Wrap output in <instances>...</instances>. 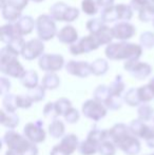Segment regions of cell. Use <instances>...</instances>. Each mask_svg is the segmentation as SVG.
I'll use <instances>...</instances> for the list:
<instances>
[{
	"mask_svg": "<svg viewBox=\"0 0 154 155\" xmlns=\"http://www.w3.org/2000/svg\"><path fill=\"white\" fill-rule=\"evenodd\" d=\"M106 56L112 60L137 61L143 53V48L135 43L120 41L117 43H110L106 49Z\"/></svg>",
	"mask_w": 154,
	"mask_h": 155,
	"instance_id": "cell-1",
	"label": "cell"
},
{
	"mask_svg": "<svg viewBox=\"0 0 154 155\" xmlns=\"http://www.w3.org/2000/svg\"><path fill=\"white\" fill-rule=\"evenodd\" d=\"M20 53L15 51L10 45L2 48L0 53V71L13 78H22L25 70L18 61L17 57Z\"/></svg>",
	"mask_w": 154,
	"mask_h": 155,
	"instance_id": "cell-2",
	"label": "cell"
},
{
	"mask_svg": "<svg viewBox=\"0 0 154 155\" xmlns=\"http://www.w3.org/2000/svg\"><path fill=\"white\" fill-rule=\"evenodd\" d=\"M3 143L6 145L8 150H13V151H16L22 155L27 154L32 148V146L34 145L25 138V135L19 134L13 130L5 132L3 136Z\"/></svg>",
	"mask_w": 154,
	"mask_h": 155,
	"instance_id": "cell-3",
	"label": "cell"
},
{
	"mask_svg": "<svg viewBox=\"0 0 154 155\" xmlns=\"http://www.w3.org/2000/svg\"><path fill=\"white\" fill-rule=\"evenodd\" d=\"M81 112L84 117L93 121H99L107 115L108 108L96 99H88L82 104Z\"/></svg>",
	"mask_w": 154,
	"mask_h": 155,
	"instance_id": "cell-4",
	"label": "cell"
},
{
	"mask_svg": "<svg viewBox=\"0 0 154 155\" xmlns=\"http://www.w3.org/2000/svg\"><path fill=\"white\" fill-rule=\"evenodd\" d=\"M79 139L75 134H67L60 143L53 147L50 155H72L79 148Z\"/></svg>",
	"mask_w": 154,
	"mask_h": 155,
	"instance_id": "cell-5",
	"label": "cell"
},
{
	"mask_svg": "<svg viewBox=\"0 0 154 155\" xmlns=\"http://www.w3.org/2000/svg\"><path fill=\"white\" fill-rule=\"evenodd\" d=\"M36 29L40 40H51L56 35V25L49 15H40L36 20Z\"/></svg>",
	"mask_w": 154,
	"mask_h": 155,
	"instance_id": "cell-6",
	"label": "cell"
},
{
	"mask_svg": "<svg viewBox=\"0 0 154 155\" xmlns=\"http://www.w3.org/2000/svg\"><path fill=\"white\" fill-rule=\"evenodd\" d=\"M118 149L127 155H137L140 152V141L138 140L137 137L132 135L130 132L126 133L125 135L117 138L113 141Z\"/></svg>",
	"mask_w": 154,
	"mask_h": 155,
	"instance_id": "cell-7",
	"label": "cell"
},
{
	"mask_svg": "<svg viewBox=\"0 0 154 155\" xmlns=\"http://www.w3.org/2000/svg\"><path fill=\"white\" fill-rule=\"evenodd\" d=\"M38 65L42 71L48 73H55L62 69L64 59L58 54H43L38 60Z\"/></svg>",
	"mask_w": 154,
	"mask_h": 155,
	"instance_id": "cell-8",
	"label": "cell"
},
{
	"mask_svg": "<svg viewBox=\"0 0 154 155\" xmlns=\"http://www.w3.org/2000/svg\"><path fill=\"white\" fill-rule=\"evenodd\" d=\"M23 135L34 145L43 143L47 137V133L43 130V124L41 121L28 123L23 128Z\"/></svg>",
	"mask_w": 154,
	"mask_h": 155,
	"instance_id": "cell-9",
	"label": "cell"
},
{
	"mask_svg": "<svg viewBox=\"0 0 154 155\" xmlns=\"http://www.w3.org/2000/svg\"><path fill=\"white\" fill-rule=\"evenodd\" d=\"M100 45L97 38L94 35H89V36L82 37L79 41L71 45L70 52L73 55H80L84 53H89L91 51H94Z\"/></svg>",
	"mask_w": 154,
	"mask_h": 155,
	"instance_id": "cell-10",
	"label": "cell"
},
{
	"mask_svg": "<svg viewBox=\"0 0 154 155\" xmlns=\"http://www.w3.org/2000/svg\"><path fill=\"white\" fill-rule=\"evenodd\" d=\"M126 71H128L136 79H146L152 72V68L149 63L140 61H126L123 65Z\"/></svg>",
	"mask_w": 154,
	"mask_h": 155,
	"instance_id": "cell-11",
	"label": "cell"
},
{
	"mask_svg": "<svg viewBox=\"0 0 154 155\" xmlns=\"http://www.w3.org/2000/svg\"><path fill=\"white\" fill-rule=\"evenodd\" d=\"M43 51H44V45L42 43V41L39 39H32L25 42L20 54L25 59L33 60L37 57L40 58L43 55Z\"/></svg>",
	"mask_w": 154,
	"mask_h": 155,
	"instance_id": "cell-12",
	"label": "cell"
},
{
	"mask_svg": "<svg viewBox=\"0 0 154 155\" xmlns=\"http://www.w3.org/2000/svg\"><path fill=\"white\" fill-rule=\"evenodd\" d=\"M66 71L73 76L80 78H86L92 74L91 64L87 61H75L70 60L66 64Z\"/></svg>",
	"mask_w": 154,
	"mask_h": 155,
	"instance_id": "cell-13",
	"label": "cell"
},
{
	"mask_svg": "<svg viewBox=\"0 0 154 155\" xmlns=\"http://www.w3.org/2000/svg\"><path fill=\"white\" fill-rule=\"evenodd\" d=\"M129 131L132 135H134L137 138H143L146 140L154 131V128L148 126L144 123V121L139 120V119H134L130 123L129 126Z\"/></svg>",
	"mask_w": 154,
	"mask_h": 155,
	"instance_id": "cell-14",
	"label": "cell"
},
{
	"mask_svg": "<svg viewBox=\"0 0 154 155\" xmlns=\"http://www.w3.org/2000/svg\"><path fill=\"white\" fill-rule=\"evenodd\" d=\"M112 29H113L114 37L121 41L132 38L135 35V28L127 21H121L119 23H116Z\"/></svg>",
	"mask_w": 154,
	"mask_h": 155,
	"instance_id": "cell-15",
	"label": "cell"
},
{
	"mask_svg": "<svg viewBox=\"0 0 154 155\" xmlns=\"http://www.w3.org/2000/svg\"><path fill=\"white\" fill-rule=\"evenodd\" d=\"M15 28H16L17 32L19 35L23 36V35H28L33 31L34 27L36 25V22L34 19L30 16H22L17 20L16 23H14Z\"/></svg>",
	"mask_w": 154,
	"mask_h": 155,
	"instance_id": "cell-16",
	"label": "cell"
},
{
	"mask_svg": "<svg viewBox=\"0 0 154 155\" xmlns=\"http://www.w3.org/2000/svg\"><path fill=\"white\" fill-rule=\"evenodd\" d=\"M57 38L60 42L62 43H70L73 45L77 41L78 34L77 31L72 27V25H67L62 28L59 32L57 33Z\"/></svg>",
	"mask_w": 154,
	"mask_h": 155,
	"instance_id": "cell-17",
	"label": "cell"
},
{
	"mask_svg": "<svg viewBox=\"0 0 154 155\" xmlns=\"http://www.w3.org/2000/svg\"><path fill=\"white\" fill-rule=\"evenodd\" d=\"M70 6L67 5L64 2H57L50 8V16L54 20L66 21V17L68 15Z\"/></svg>",
	"mask_w": 154,
	"mask_h": 155,
	"instance_id": "cell-18",
	"label": "cell"
},
{
	"mask_svg": "<svg viewBox=\"0 0 154 155\" xmlns=\"http://www.w3.org/2000/svg\"><path fill=\"white\" fill-rule=\"evenodd\" d=\"M99 146L100 145H99L98 143H96V141L93 140L92 138L87 136V138L79 143L78 150H79L81 155H94L95 153L98 152Z\"/></svg>",
	"mask_w": 154,
	"mask_h": 155,
	"instance_id": "cell-19",
	"label": "cell"
},
{
	"mask_svg": "<svg viewBox=\"0 0 154 155\" xmlns=\"http://www.w3.org/2000/svg\"><path fill=\"white\" fill-rule=\"evenodd\" d=\"M0 35H1L2 42L8 43V45H10L14 38H16V37H18V36H21V35L18 34L15 25H12V23H8V25H2L1 31H0Z\"/></svg>",
	"mask_w": 154,
	"mask_h": 155,
	"instance_id": "cell-20",
	"label": "cell"
},
{
	"mask_svg": "<svg viewBox=\"0 0 154 155\" xmlns=\"http://www.w3.org/2000/svg\"><path fill=\"white\" fill-rule=\"evenodd\" d=\"M64 133H66V126L60 119H54L49 124V134L53 138H62L64 136Z\"/></svg>",
	"mask_w": 154,
	"mask_h": 155,
	"instance_id": "cell-21",
	"label": "cell"
},
{
	"mask_svg": "<svg viewBox=\"0 0 154 155\" xmlns=\"http://www.w3.org/2000/svg\"><path fill=\"white\" fill-rule=\"evenodd\" d=\"M0 124L8 129H15L19 124V117L16 113H8L4 110H1V119Z\"/></svg>",
	"mask_w": 154,
	"mask_h": 155,
	"instance_id": "cell-22",
	"label": "cell"
},
{
	"mask_svg": "<svg viewBox=\"0 0 154 155\" xmlns=\"http://www.w3.org/2000/svg\"><path fill=\"white\" fill-rule=\"evenodd\" d=\"M21 84L25 88L32 90V89H35L36 87H38V75L34 70H29V71H25V75L21 78Z\"/></svg>",
	"mask_w": 154,
	"mask_h": 155,
	"instance_id": "cell-23",
	"label": "cell"
},
{
	"mask_svg": "<svg viewBox=\"0 0 154 155\" xmlns=\"http://www.w3.org/2000/svg\"><path fill=\"white\" fill-rule=\"evenodd\" d=\"M97 38L98 42L100 43V45H108L112 41V39L114 38V33H113V29L112 28H109L108 25H103L96 34L94 35Z\"/></svg>",
	"mask_w": 154,
	"mask_h": 155,
	"instance_id": "cell-24",
	"label": "cell"
},
{
	"mask_svg": "<svg viewBox=\"0 0 154 155\" xmlns=\"http://www.w3.org/2000/svg\"><path fill=\"white\" fill-rule=\"evenodd\" d=\"M59 84L60 79L57 74L55 73H47L43 76L42 81H41V86L45 90H55L59 87Z\"/></svg>",
	"mask_w": 154,
	"mask_h": 155,
	"instance_id": "cell-25",
	"label": "cell"
},
{
	"mask_svg": "<svg viewBox=\"0 0 154 155\" xmlns=\"http://www.w3.org/2000/svg\"><path fill=\"white\" fill-rule=\"evenodd\" d=\"M1 11H2V16H3V18L8 21H14L21 17L20 11L13 8L8 2H5V3L1 6Z\"/></svg>",
	"mask_w": 154,
	"mask_h": 155,
	"instance_id": "cell-26",
	"label": "cell"
},
{
	"mask_svg": "<svg viewBox=\"0 0 154 155\" xmlns=\"http://www.w3.org/2000/svg\"><path fill=\"white\" fill-rule=\"evenodd\" d=\"M137 116H138V119L144 121V123L150 121L154 116V109L148 104H140L137 110Z\"/></svg>",
	"mask_w": 154,
	"mask_h": 155,
	"instance_id": "cell-27",
	"label": "cell"
},
{
	"mask_svg": "<svg viewBox=\"0 0 154 155\" xmlns=\"http://www.w3.org/2000/svg\"><path fill=\"white\" fill-rule=\"evenodd\" d=\"M108 69H109V64L106 59H101L98 58L95 61L91 63V70H92V74L95 76H101L105 75L107 73Z\"/></svg>",
	"mask_w": 154,
	"mask_h": 155,
	"instance_id": "cell-28",
	"label": "cell"
},
{
	"mask_svg": "<svg viewBox=\"0 0 154 155\" xmlns=\"http://www.w3.org/2000/svg\"><path fill=\"white\" fill-rule=\"evenodd\" d=\"M108 132H109L110 140L114 141L117 138H119L120 136L125 135L126 133L130 132V131H129V127H127L125 124H116L110 130H108Z\"/></svg>",
	"mask_w": 154,
	"mask_h": 155,
	"instance_id": "cell-29",
	"label": "cell"
},
{
	"mask_svg": "<svg viewBox=\"0 0 154 155\" xmlns=\"http://www.w3.org/2000/svg\"><path fill=\"white\" fill-rule=\"evenodd\" d=\"M93 95H94V99L105 104L107 102V100L110 98V96H111V93H110L109 87L105 86V84H100L94 90Z\"/></svg>",
	"mask_w": 154,
	"mask_h": 155,
	"instance_id": "cell-30",
	"label": "cell"
},
{
	"mask_svg": "<svg viewBox=\"0 0 154 155\" xmlns=\"http://www.w3.org/2000/svg\"><path fill=\"white\" fill-rule=\"evenodd\" d=\"M123 101L130 107H139L140 106V99L137 93V89L131 88L127 91V93L123 96Z\"/></svg>",
	"mask_w": 154,
	"mask_h": 155,
	"instance_id": "cell-31",
	"label": "cell"
},
{
	"mask_svg": "<svg viewBox=\"0 0 154 155\" xmlns=\"http://www.w3.org/2000/svg\"><path fill=\"white\" fill-rule=\"evenodd\" d=\"M2 107L5 112L8 113H15L17 108V104H16V95L14 94H6L5 96H3L2 98Z\"/></svg>",
	"mask_w": 154,
	"mask_h": 155,
	"instance_id": "cell-32",
	"label": "cell"
},
{
	"mask_svg": "<svg viewBox=\"0 0 154 155\" xmlns=\"http://www.w3.org/2000/svg\"><path fill=\"white\" fill-rule=\"evenodd\" d=\"M125 82H123L121 75H117L115 79L109 86L110 93L112 96H121V94L125 91Z\"/></svg>",
	"mask_w": 154,
	"mask_h": 155,
	"instance_id": "cell-33",
	"label": "cell"
},
{
	"mask_svg": "<svg viewBox=\"0 0 154 155\" xmlns=\"http://www.w3.org/2000/svg\"><path fill=\"white\" fill-rule=\"evenodd\" d=\"M137 93L142 104H148V102H150L151 100L154 99V93L149 84L139 87L137 89Z\"/></svg>",
	"mask_w": 154,
	"mask_h": 155,
	"instance_id": "cell-34",
	"label": "cell"
},
{
	"mask_svg": "<svg viewBox=\"0 0 154 155\" xmlns=\"http://www.w3.org/2000/svg\"><path fill=\"white\" fill-rule=\"evenodd\" d=\"M54 104H55V109H56V112H57V114H58V117L64 116V113H66L69 109L72 108V102H71L68 98H64V97L57 99L55 102H54Z\"/></svg>",
	"mask_w": 154,
	"mask_h": 155,
	"instance_id": "cell-35",
	"label": "cell"
},
{
	"mask_svg": "<svg viewBox=\"0 0 154 155\" xmlns=\"http://www.w3.org/2000/svg\"><path fill=\"white\" fill-rule=\"evenodd\" d=\"M100 18L103 19L105 22H113V21L119 20V16H118V12H117L116 5H113L109 8L103 10Z\"/></svg>",
	"mask_w": 154,
	"mask_h": 155,
	"instance_id": "cell-36",
	"label": "cell"
},
{
	"mask_svg": "<svg viewBox=\"0 0 154 155\" xmlns=\"http://www.w3.org/2000/svg\"><path fill=\"white\" fill-rule=\"evenodd\" d=\"M117 147L115 143L110 139H107L100 143L98 148V153L100 155H115Z\"/></svg>",
	"mask_w": 154,
	"mask_h": 155,
	"instance_id": "cell-37",
	"label": "cell"
},
{
	"mask_svg": "<svg viewBox=\"0 0 154 155\" xmlns=\"http://www.w3.org/2000/svg\"><path fill=\"white\" fill-rule=\"evenodd\" d=\"M116 8H117V12H118L119 20L128 21L132 18L133 8H131V5H127V4H117Z\"/></svg>",
	"mask_w": 154,
	"mask_h": 155,
	"instance_id": "cell-38",
	"label": "cell"
},
{
	"mask_svg": "<svg viewBox=\"0 0 154 155\" xmlns=\"http://www.w3.org/2000/svg\"><path fill=\"white\" fill-rule=\"evenodd\" d=\"M103 25H105V21L101 18H93L87 22V30L91 33V35H95Z\"/></svg>",
	"mask_w": 154,
	"mask_h": 155,
	"instance_id": "cell-39",
	"label": "cell"
},
{
	"mask_svg": "<svg viewBox=\"0 0 154 155\" xmlns=\"http://www.w3.org/2000/svg\"><path fill=\"white\" fill-rule=\"evenodd\" d=\"M28 95L31 97V99L33 100V102H39V101H41V100L44 99V97H45V89L40 84V86L36 87L35 89L29 90Z\"/></svg>",
	"mask_w": 154,
	"mask_h": 155,
	"instance_id": "cell-40",
	"label": "cell"
},
{
	"mask_svg": "<svg viewBox=\"0 0 154 155\" xmlns=\"http://www.w3.org/2000/svg\"><path fill=\"white\" fill-rule=\"evenodd\" d=\"M140 47L144 49H151L154 45V34L151 32H145L140 35Z\"/></svg>",
	"mask_w": 154,
	"mask_h": 155,
	"instance_id": "cell-41",
	"label": "cell"
},
{
	"mask_svg": "<svg viewBox=\"0 0 154 155\" xmlns=\"http://www.w3.org/2000/svg\"><path fill=\"white\" fill-rule=\"evenodd\" d=\"M16 104L18 109H29L33 104V100L29 95H16Z\"/></svg>",
	"mask_w": 154,
	"mask_h": 155,
	"instance_id": "cell-42",
	"label": "cell"
},
{
	"mask_svg": "<svg viewBox=\"0 0 154 155\" xmlns=\"http://www.w3.org/2000/svg\"><path fill=\"white\" fill-rule=\"evenodd\" d=\"M97 3L94 0H84L81 2V8L87 15H95L97 13Z\"/></svg>",
	"mask_w": 154,
	"mask_h": 155,
	"instance_id": "cell-43",
	"label": "cell"
},
{
	"mask_svg": "<svg viewBox=\"0 0 154 155\" xmlns=\"http://www.w3.org/2000/svg\"><path fill=\"white\" fill-rule=\"evenodd\" d=\"M64 118L68 124H76L80 118V113L78 112L77 109L72 107V108L69 109V110L64 113Z\"/></svg>",
	"mask_w": 154,
	"mask_h": 155,
	"instance_id": "cell-44",
	"label": "cell"
},
{
	"mask_svg": "<svg viewBox=\"0 0 154 155\" xmlns=\"http://www.w3.org/2000/svg\"><path fill=\"white\" fill-rule=\"evenodd\" d=\"M105 106L110 110H119L123 106V99L120 96H110V98L107 100Z\"/></svg>",
	"mask_w": 154,
	"mask_h": 155,
	"instance_id": "cell-45",
	"label": "cell"
},
{
	"mask_svg": "<svg viewBox=\"0 0 154 155\" xmlns=\"http://www.w3.org/2000/svg\"><path fill=\"white\" fill-rule=\"evenodd\" d=\"M43 115H44V117L52 119V120L58 118V114H57V112H56L54 102H48V104H45L44 108H43Z\"/></svg>",
	"mask_w": 154,
	"mask_h": 155,
	"instance_id": "cell-46",
	"label": "cell"
},
{
	"mask_svg": "<svg viewBox=\"0 0 154 155\" xmlns=\"http://www.w3.org/2000/svg\"><path fill=\"white\" fill-rule=\"evenodd\" d=\"M0 90H1V95L5 96L6 94H10L11 90V82L8 79H6L5 77L0 78Z\"/></svg>",
	"mask_w": 154,
	"mask_h": 155,
	"instance_id": "cell-47",
	"label": "cell"
},
{
	"mask_svg": "<svg viewBox=\"0 0 154 155\" xmlns=\"http://www.w3.org/2000/svg\"><path fill=\"white\" fill-rule=\"evenodd\" d=\"M6 2H8L10 5H12L13 8H15L16 10L21 12V11L27 6L29 0H6Z\"/></svg>",
	"mask_w": 154,
	"mask_h": 155,
	"instance_id": "cell-48",
	"label": "cell"
},
{
	"mask_svg": "<svg viewBox=\"0 0 154 155\" xmlns=\"http://www.w3.org/2000/svg\"><path fill=\"white\" fill-rule=\"evenodd\" d=\"M149 1L150 0H131V8H133V11L140 12L149 3Z\"/></svg>",
	"mask_w": 154,
	"mask_h": 155,
	"instance_id": "cell-49",
	"label": "cell"
},
{
	"mask_svg": "<svg viewBox=\"0 0 154 155\" xmlns=\"http://www.w3.org/2000/svg\"><path fill=\"white\" fill-rule=\"evenodd\" d=\"M96 3L98 6H101L103 10H106V8H109L111 6H113L114 0H96Z\"/></svg>",
	"mask_w": 154,
	"mask_h": 155,
	"instance_id": "cell-50",
	"label": "cell"
},
{
	"mask_svg": "<svg viewBox=\"0 0 154 155\" xmlns=\"http://www.w3.org/2000/svg\"><path fill=\"white\" fill-rule=\"evenodd\" d=\"M145 141H146L147 146H148L149 148H153L154 149V131L152 132V134H151Z\"/></svg>",
	"mask_w": 154,
	"mask_h": 155,
	"instance_id": "cell-51",
	"label": "cell"
},
{
	"mask_svg": "<svg viewBox=\"0 0 154 155\" xmlns=\"http://www.w3.org/2000/svg\"><path fill=\"white\" fill-rule=\"evenodd\" d=\"M4 155H22V154L18 153V152H16V151H13V150H8Z\"/></svg>",
	"mask_w": 154,
	"mask_h": 155,
	"instance_id": "cell-52",
	"label": "cell"
},
{
	"mask_svg": "<svg viewBox=\"0 0 154 155\" xmlns=\"http://www.w3.org/2000/svg\"><path fill=\"white\" fill-rule=\"evenodd\" d=\"M148 84L150 86V88L152 89V91H153V93H154V77L150 80V81H149V84Z\"/></svg>",
	"mask_w": 154,
	"mask_h": 155,
	"instance_id": "cell-53",
	"label": "cell"
},
{
	"mask_svg": "<svg viewBox=\"0 0 154 155\" xmlns=\"http://www.w3.org/2000/svg\"><path fill=\"white\" fill-rule=\"evenodd\" d=\"M32 1H34V2H40V1H43V0H32Z\"/></svg>",
	"mask_w": 154,
	"mask_h": 155,
	"instance_id": "cell-54",
	"label": "cell"
},
{
	"mask_svg": "<svg viewBox=\"0 0 154 155\" xmlns=\"http://www.w3.org/2000/svg\"><path fill=\"white\" fill-rule=\"evenodd\" d=\"M146 155H154V153H149V154H146Z\"/></svg>",
	"mask_w": 154,
	"mask_h": 155,
	"instance_id": "cell-55",
	"label": "cell"
},
{
	"mask_svg": "<svg viewBox=\"0 0 154 155\" xmlns=\"http://www.w3.org/2000/svg\"><path fill=\"white\" fill-rule=\"evenodd\" d=\"M153 25H154V20H153Z\"/></svg>",
	"mask_w": 154,
	"mask_h": 155,
	"instance_id": "cell-56",
	"label": "cell"
},
{
	"mask_svg": "<svg viewBox=\"0 0 154 155\" xmlns=\"http://www.w3.org/2000/svg\"><path fill=\"white\" fill-rule=\"evenodd\" d=\"M152 1H154V0H152Z\"/></svg>",
	"mask_w": 154,
	"mask_h": 155,
	"instance_id": "cell-57",
	"label": "cell"
}]
</instances>
